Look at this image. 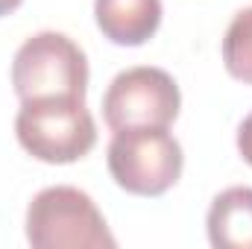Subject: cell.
Returning a JSON list of instances; mask_svg holds the SVG:
<instances>
[{
  "label": "cell",
  "mask_w": 252,
  "mask_h": 249,
  "mask_svg": "<svg viewBox=\"0 0 252 249\" xmlns=\"http://www.w3.org/2000/svg\"><path fill=\"white\" fill-rule=\"evenodd\" d=\"M106 164L121 190L132 196H161L182 179L185 153L167 126H135L115 132Z\"/></svg>",
  "instance_id": "cell-3"
},
{
  "label": "cell",
  "mask_w": 252,
  "mask_h": 249,
  "mask_svg": "<svg viewBox=\"0 0 252 249\" xmlns=\"http://www.w3.org/2000/svg\"><path fill=\"white\" fill-rule=\"evenodd\" d=\"M24 0H0V18H6V15H12L18 6H21Z\"/></svg>",
  "instance_id": "cell-10"
},
{
  "label": "cell",
  "mask_w": 252,
  "mask_h": 249,
  "mask_svg": "<svg viewBox=\"0 0 252 249\" xmlns=\"http://www.w3.org/2000/svg\"><path fill=\"white\" fill-rule=\"evenodd\" d=\"M223 64L232 79L252 85V6L235 12L223 35Z\"/></svg>",
  "instance_id": "cell-8"
},
{
  "label": "cell",
  "mask_w": 252,
  "mask_h": 249,
  "mask_svg": "<svg viewBox=\"0 0 252 249\" xmlns=\"http://www.w3.org/2000/svg\"><path fill=\"white\" fill-rule=\"evenodd\" d=\"M12 88L18 100H41V97L85 100L88 56L64 32L41 30L15 50Z\"/></svg>",
  "instance_id": "cell-4"
},
{
  "label": "cell",
  "mask_w": 252,
  "mask_h": 249,
  "mask_svg": "<svg viewBox=\"0 0 252 249\" xmlns=\"http://www.w3.org/2000/svg\"><path fill=\"white\" fill-rule=\"evenodd\" d=\"M161 0H94V21L103 38L118 47H141L161 27Z\"/></svg>",
  "instance_id": "cell-6"
},
{
  "label": "cell",
  "mask_w": 252,
  "mask_h": 249,
  "mask_svg": "<svg viewBox=\"0 0 252 249\" xmlns=\"http://www.w3.org/2000/svg\"><path fill=\"white\" fill-rule=\"evenodd\" d=\"M182 91L176 79L153 64L121 70L103 94V121L112 132L135 126H170L179 118Z\"/></svg>",
  "instance_id": "cell-5"
},
{
  "label": "cell",
  "mask_w": 252,
  "mask_h": 249,
  "mask_svg": "<svg viewBox=\"0 0 252 249\" xmlns=\"http://www.w3.org/2000/svg\"><path fill=\"white\" fill-rule=\"evenodd\" d=\"M205 229L214 249H252V187L220 190L208 205Z\"/></svg>",
  "instance_id": "cell-7"
},
{
  "label": "cell",
  "mask_w": 252,
  "mask_h": 249,
  "mask_svg": "<svg viewBox=\"0 0 252 249\" xmlns=\"http://www.w3.org/2000/svg\"><path fill=\"white\" fill-rule=\"evenodd\" d=\"M18 144L44 164H73L97 144V124L76 97L21 100L15 115Z\"/></svg>",
  "instance_id": "cell-2"
},
{
  "label": "cell",
  "mask_w": 252,
  "mask_h": 249,
  "mask_svg": "<svg viewBox=\"0 0 252 249\" xmlns=\"http://www.w3.org/2000/svg\"><path fill=\"white\" fill-rule=\"evenodd\" d=\"M235 144H238L241 158L252 167V112L241 121V126H238V138H235Z\"/></svg>",
  "instance_id": "cell-9"
},
{
  "label": "cell",
  "mask_w": 252,
  "mask_h": 249,
  "mask_svg": "<svg viewBox=\"0 0 252 249\" xmlns=\"http://www.w3.org/2000/svg\"><path fill=\"white\" fill-rule=\"evenodd\" d=\"M27 241L35 249H115L97 202L73 185H50L27 205Z\"/></svg>",
  "instance_id": "cell-1"
}]
</instances>
